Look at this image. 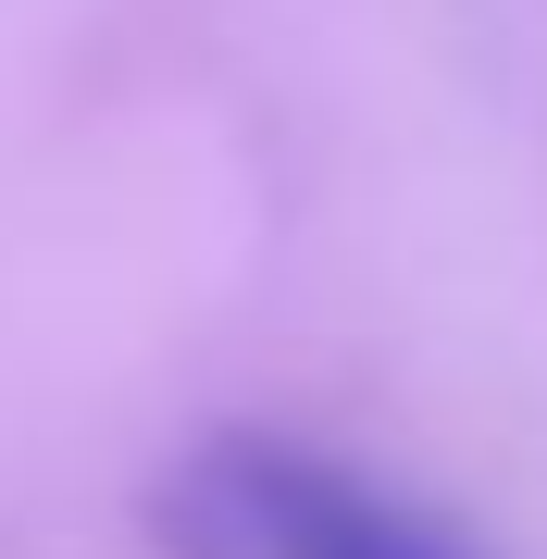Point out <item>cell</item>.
I'll use <instances>...</instances> for the list:
<instances>
[{"mask_svg":"<svg viewBox=\"0 0 547 559\" xmlns=\"http://www.w3.org/2000/svg\"><path fill=\"white\" fill-rule=\"evenodd\" d=\"M150 535L175 559H486L411 485H385L336 448L262 436V423H224L187 448L150 485Z\"/></svg>","mask_w":547,"mask_h":559,"instance_id":"1","label":"cell"}]
</instances>
